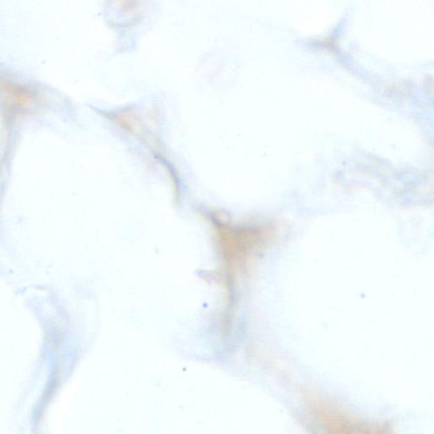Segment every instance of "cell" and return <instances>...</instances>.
<instances>
[{"label":"cell","mask_w":434,"mask_h":434,"mask_svg":"<svg viewBox=\"0 0 434 434\" xmlns=\"http://www.w3.org/2000/svg\"><path fill=\"white\" fill-rule=\"evenodd\" d=\"M318 417L325 434H386L382 428L331 409H321Z\"/></svg>","instance_id":"cell-1"}]
</instances>
